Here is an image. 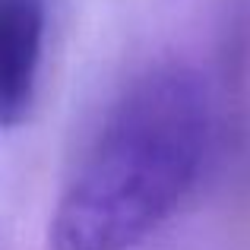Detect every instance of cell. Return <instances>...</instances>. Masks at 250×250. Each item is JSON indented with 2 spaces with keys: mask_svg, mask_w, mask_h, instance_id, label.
Segmentation results:
<instances>
[{
  "mask_svg": "<svg viewBox=\"0 0 250 250\" xmlns=\"http://www.w3.org/2000/svg\"><path fill=\"white\" fill-rule=\"evenodd\" d=\"M48 38V0H0V121L22 124L38 92Z\"/></svg>",
  "mask_w": 250,
  "mask_h": 250,
  "instance_id": "obj_2",
  "label": "cell"
},
{
  "mask_svg": "<svg viewBox=\"0 0 250 250\" xmlns=\"http://www.w3.org/2000/svg\"><path fill=\"white\" fill-rule=\"evenodd\" d=\"M212 143V92L190 63H159L108 108L70 174L51 250H136L184 206Z\"/></svg>",
  "mask_w": 250,
  "mask_h": 250,
  "instance_id": "obj_1",
  "label": "cell"
}]
</instances>
